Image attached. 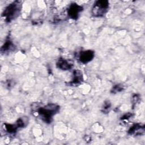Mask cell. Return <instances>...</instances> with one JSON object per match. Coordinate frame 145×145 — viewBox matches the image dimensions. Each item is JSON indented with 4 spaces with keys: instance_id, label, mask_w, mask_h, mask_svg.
<instances>
[{
    "instance_id": "4",
    "label": "cell",
    "mask_w": 145,
    "mask_h": 145,
    "mask_svg": "<svg viewBox=\"0 0 145 145\" xmlns=\"http://www.w3.org/2000/svg\"><path fill=\"white\" fill-rule=\"evenodd\" d=\"M83 10L82 6L75 3H71L67 9V15L69 17L73 20H77L79 16L80 13Z\"/></svg>"
},
{
    "instance_id": "2",
    "label": "cell",
    "mask_w": 145,
    "mask_h": 145,
    "mask_svg": "<svg viewBox=\"0 0 145 145\" xmlns=\"http://www.w3.org/2000/svg\"><path fill=\"white\" fill-rule=\"evenodd\" d=\"M21 9L22 2L14 1L5 7L2 14V16L4 18L6 22L10 23L19 16Z\"/></svg>"
},
{
    "instance_id": "7",
    "label": "cell",
    "mask_w": 145,
    "mask_h": 145,
    "mask_svg": "<svg viewBox=\"0 0 145 145\" xmlns=\"http://www.w3.org/2000/svg\"><path fill=\"white\" fill-rule=\"evenodd\" d=\"M56 66L58 69L64 71L69 70L73 66V62L63 58H59L56 62Z\"/></svg>"
},
{
    "instance_id": "9",
    "label": "cell",
    "mask_w": 145,
    "mask_h": 145,
    "mask_svg": "<svg viewBox=\"0 0 145 145\" xmlns=\"http://www.w3.org/2000/svg\"><path fill=\"white\" fill-rule=\"evenodd\" d=\"M144 132V126L139 123H136L133 125L128 130V133L130 135H140Z\"/></svg>"
},
{
    "instance_id": "12",
    "label": "cell",
    "mask_w": 145,
    "mask_h": 145,
    "mask_svg": "<svg viewBox=\"0 0 145 145\" xmlns=\"http://www.w3.org/2000/svg\"><path fill=\"white\" fill-rule=\"evenodd\" d=\"M123 89V86L122 84H116L114 85L112 88L110 90V92L112 93H113V94H115L117 92H121L122 91V90Z\"/></svg>"
},
{
    "instance_id": "13",
    "label": "cell",
    "mask_w": 145,
    "mask_h": 145,
    "mask_svg": "<svg viewBox=\"0 0 145 145\" xmlns=\"http://www.w3.org/2000/svg\"><path fill=\"white\" fill-rule=\"evenodd\" d=\"M131 116H132V114H131L130 113H126L125 114H124L121 117V120H127V119L130 118Z\"/></svg>"
},
{
    "instance_id": "11",
    "label": "cell",
    "mask_w": 145,
    "mask_h": 145,
    "mask_svg": "<svg viewBox=\"0 0 145 145\" xmlns=\"http://www.w3.org/2000/svg\"><path fill=\"white\" fill-rule=\"evenodd\" d=\"M110 108H111V103L109 101V100H106L103 106H102V108H101V112L103 113H105V114H106L108 113L110 109Z\"/></svg>"
},
{
    "instance_id": "6",
    "label": "cell",
    "mask_w": 145,
    "mask_h": 145,
    "mask_svg": "<svg viewBox=\"0 0 145 145\" xmlns=\"http://www.w3.org/2000/svg\"><path fill=\"white\" fill-rule=\"evenodd\" d=\"M72 80L68 83L71 86H76L83 82V75L82 72L79 70H75L73 71Z\"/></svg>"
},
{
    "instance_id": "5",
    "label": "cell",
    "mask_w": 145,
    "mask_h": 145,
    "mask_svg": "<svg viewBox=\"0 0 145 145\" xmlns=\"http://www.w3.org/2000/svg\"><path fill=\"white\" fill-rule=\"evenodd\" d=\"M94 57L95 52L93 50H87L80 52L79 54V60L81 63L86 64L91 61Z\"/></svg>"
},
{
    "instance_id": "10",
    "label": "cell",
    "mask_w": 145,
    "mask_h": 145,
    "mask_svg": "<svg viewBox=\"0 0 145 145\" xmlns=\"http://www.w3.org/2000/svg\"><path fill=\"white\" fill-rule=\"evenodd\" d=\"M4 128H5L6 130L8 133H15L17 130L19 129L16 123L15 124H8V123H5L4 124Z\"/></svg>"
},
{
    "instance_id": "3",
    "label": "cell",
    "mask_w": 145,
    "mask_h": 145,
    "mask_svg": "<svg viewBox=\"0 0 145 145\" xmlns=\"http://www.w3.org/2000/svg\"><path fill=\"white\" fill-rule=\"evenodd\" d=\"M109 3L107 0H98L96 1L92 8L91 13L95 17L103 16L109 9Z\"/></svg>"
},
{
    "instance_id": "1",
    "label": "cell",
    "mask_w": 145,
    "mask_h": 145,
    "mask_svg": "<svg viewBox=\"0 0 145 145\" xmlns=\"http://www.w3.org/2000/svg\"><path fill=\"white\" fill-rule=\"evenodd\" d=\"M59 106L56 104H48L37 109V113L42 121L46 123H50L53 116L59 110Z\"/></svg>"
},
{
    "instance_id": "8",
    "label": "cell",
    "mask_w": 145,
    "mask_h": 145,
    "mask_svg": "<svg viewBox=\"0 0 145 145\" xmlns=\"http://www.w3.org/2000/svg\"><path fill=\"white\" fill-rule=\"evenodd\" d=\"M15 47L12 41L10 40V37H7L1 48V52L2 54H6L13 51Z\"/></svg>"
}]
</instances>
